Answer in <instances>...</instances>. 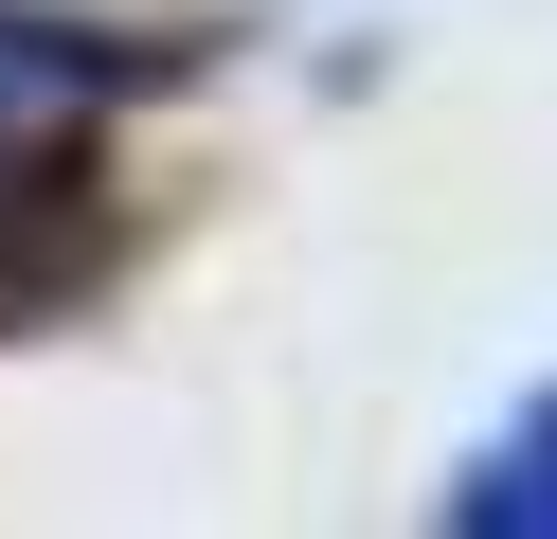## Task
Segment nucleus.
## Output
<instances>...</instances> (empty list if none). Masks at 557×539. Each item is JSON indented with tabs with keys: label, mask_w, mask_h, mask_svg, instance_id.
I'll use <instances>...</instances> for the list:
<instances>
[{
	"label": "nucleus",
	"mask_w": 557,
	"mask_h": 539,
	"mask_svg": "<svg viewBox=\"0 0 557 539\" xmlns=\"http://www.w3.org/2000/svg\"><path fill=\"white\" fill-rule=\"evenodd\" d=\"M449 522H468V539H557V395L504 414L468 467H449Z\"/></svg>",
	"instance_id": "f03ea898"
},
{
	"label": "nucleus",
	"mask_w": 557,
	"mask_h": 539,
	"mask_svg": "<svg viewBox=\"0 0 557 539\" xmlns=\"http://www.w3.org/2000/svg\"><path fill=\"white\" fill-rule=\"evenodd\" d=\"M145 72H162V54H126V36H90V19H0V216L54 198L73 144H90V108L145 90Z\"/></svg>",
	"instance_id": "f257e3e1"
}]
</instances>
